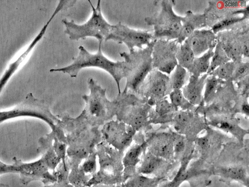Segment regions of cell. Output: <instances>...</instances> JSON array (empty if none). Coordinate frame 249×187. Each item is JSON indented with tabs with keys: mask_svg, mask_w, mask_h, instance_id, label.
<instances>
[{
	"mask_svg": "<svg viewBox=\"0 0 249 187\" xmlns=\"http://www.w3.org/2000/svg\"><path fill=\"white\" fill-rule=\"evenodd\" d=\"M102 44L99 43L97 52L92 54L88 51L84 46L78 47L79 52L77 56L72 58L71 64L60 68L52 69L50 72H61L68 75L71 78H75L82 69L86 68L95 67L101 69L107 72L115 80L118 94L121 93L120 81L126 78L131 71L129 62L124 61H113L102 53Z\"/></svg>",
	"mask_w": 249,
	"mask_h": 187,
	"instance_id": "6da1fadb",
	"label": "cell"
},
{
	"mask_svg": "<svg viewBox=\"0 0 249 187\" xmlns=\"http://www.w3.org/2000/svg\"><path fill=\"white\" fill-rule=\"evenodd\" d=\"M87 82L89 94L82 96L85 107L79 115L92 126L98 127L116 116L122 98L121 95H118L114 100L110 101L107 97L106 89L98 84L92 78H89Z\"/></svg>",
	"mask_w": 249,
	"mask_h": 187,
	"instance_id": "7a4b0ae2",
	"label": "cell"
},
{
	"mask_svg": "<svg viewBox=\"0 0 249 187\" xmlns=\"http://www.w3.org/2000/svg\"><path fill=\"white\" fill-rule=\"evenodd\" d=\"M92 9L89 19L83 24L76 23L74 20L66 19L62 20L65 26L64 33L71 40L85 39L88 37L95 38L99 43L110 40L114 31L115 24L108 23L104 17L101 8V0L97 1L95 7L90 0H88Z\"/></svg>",
	"mask_w": 249,
	"mask_h": 187,
	"instance_id": "3957f363",
	"label": "cell"
},
{
	"mask_svg": "<svg viewBox=\"0 0 249 187\" xmlns=\"http://www.w3.org/2000/svg\"><path fill=\"white\" fill-rule=\"evenodd\" d=\"M95 151L98 158L99 170L92 175L86 185H116L124 181L123 153L103 140L97 145Z\"/></svg>",
	"mask_w": 249,
	"mask_h": 187,
	"instance_id": "277c9868",
	"label": "cell"
},
{
	"mask_svg": "<svg viewBox=\"0 0 249 187\" xmlns=\"http://www.w3.org/2000/svg\"><path fill=\"white\" fill-rule=\"evenodd\" d=\"M156 39L152 40L145 47L129 53H120L124 60H127L131 71L126 78V83L122 93L130 92L138 96L139 89L147 75L153 69L152 52Z\"/></svg>",
	"mask_w": 249,
	"mask_h": 187,
	"instance_id": "5b68a950",
	"label": "cell"
},
{
	"mask_svg": "<svg viewBox=\"0 0 249 187\" xmlns=\"http://www.w3.org/2000/svg\"><path fill=\"white\" fill-rule=\"evenodd\" d=\"M23 117L43 121L52 131H55L60 122V119L51 112L45 102L35 97L32 93L27 94L20 103L11 109L0 111V124L7 120Z\"/></svg>",
	"mask_w": 249,
	"mask_h": 187,
	"instance_id": "8992f818",
	"label": "cell"
},
{
	"mask_svg": "<svg viewBox=\"0 0 249 187\" xmlns=\"http://www.w3.org/2000/svg\"><path fill=\"white\" fill-rule=\"evenodd\" d=\"M160 2L159 11L145 18L144 21L153 27V39H177L181 28L182 17L177 15L174 11L176 1L164 0Z\"/></svg>",
	"mask_w": 249,
	"mask_h": 187,
	"instance_id": "52a82bcc",
	"label": "cell"
},
{
	"mask_svg": "<svg viewBox=\"0 0 249 187\" xmlns=\"http://www.w3.org/2000/svg\"><path fill=\"white\" fill-rule=\"evenodd\" d=\"M172 91L169 75L153 69L141 85L138 96L152 107L165 98Z\"/></svg>",
	"mask_w": 249,
	"mask_h": 187,
	"instance_id": "ba28073f",
	"label": "cell"
},
{
	"mask_svg": "<svg viewBox=\"0 0 249 187\" xmlns=\"http://www.w3.org/2000/svg\"><path fill=\"white\" fill-rule=\"evenodd\" d=\"M12 161L16 168V173L19 174L20 182L22 185H27L31 182L37 181L47 185L57 181L56 176L50 171L42 157L31 162H24L14 157Z\"/></svg>",
	"mask_w": 249,
	"mask_h": 187,
	"instance_id": "9c48e42d",
	"label": "cell"
},
{
	"mask_svg": "<svg viewBox=\"0 0 249 187\" xmlns=\"http://www.w3.org/2000/svg\"><path fill=\"white\" fill-rule=\"evenodd\" d=\"M76 1L75 0H61L58 1L55 10L39 32L33 39L26 49L13 62L10 63L0 78V95L5 86L20 66L26 61L33 49L44 36L50 23L61 11L72 7Z\"/></svg>",
	"mask_w": 249,
	"mask_h": 187,
	"instance_id": "30bf717a",
	"label": "cell"
},
{
	"mask_svg": "<svg viewBox=\"0 0 249 187\" xmlns=\"http://www.w3.org/2000/svg\"><path fill=\"white\" fill-rule=\"evenodd\" d=\"M179 46L177 39L156 40L152 52L153 69L170 75L178 65L176 54Z\"/></svg>",
	"mask_w": 249,
	"mask_h": 187,
	"instance_id": "8fae6325",
	"label": "cell"
},
{
	"mask_svg": "<svg viewBox=\"0 0 249 187\" xmlns=\"http://www.w3.org/2000/svg\"><path fill=\"white\" fill-rule=\"evenodd\" d=\"M104 125L101 131L103 141L123 153L131 145L136 131L117 119L111 120Z\"/></svg>",
	"mask_w": 249,
	"mask_h": 187,
	"instance_id": "7c38bea8",
	"label": "cell"
},
{
	"mask_svg": "<svg viewBox=\"0 0 249 187\" xmlns=\"http://www.w3.org/2000/svg\"><path fill=\"white\" fill-rule=\"evenodd\" d=\"M249 4L247 1L211 0L203 13L206 26L211 28L216 23L232 15L241 13Z\"/></svg>",
	"mask_w": 249,
	"mask_h": 187,
	"instance_id": "4fadbf2b",
	"label": "cell"
},
{
	"mask_svg": "<svg viewBox=\"0 0 249 187\" xmlns=\"http://www.w3.org/2000/svg\"><path fill=\"white\" fill-rule=\"evenodd\" d=\"M242 23L232 29L223 30L216 34L217 41L231 60L234 62L243 60L238 37V28Z\"/></svg>",
	"mask_w": 249,
	"mask_h": 187,
	"instance_id": "5bb4252c",
	"label": "cell"
},
{
	"mask_svg": "<svg viewBox=\"0 0 249 187\" xmlns=\"http://www.w3.org/2000/svg\"><path fill=\"white\" fill-rule=\"evenodd\" d=\"M184 42L190 47L195 56L198 57L214 48L217 41L216 34L210 28L195 30Z\"/></svg>",
	"mask_w": 249,
	"mask_h": 187,
	"instance_id": "9a60e30c",
	"label": "cell"
},
{
	"mask_svg": "<svg viewBox=\"0 0 249 187\" xmlns=\"http://www.w3.org/2000/svg\"><path fill=\"white\" fill-rule=\"evenodd\" d=\"M207 74L199 77L191 75L188 81L182 88V94L185 98L194 106H201L204 103L203 92Z\"/></svg>",
	"mask_w": 249,
	"mask_h": 187,
	"instance_id": "2e32d148",
	"label": "cell"
},
{
	"mask_svg": "<svg viewBox=\"0 0 249 187\" xmlns=\"http://www.w3.org/2000/svg\"><path fill=\"white\" fill-rule=\"evenodd\" d=\"M181 28L177 40L181 44L195 30L207 27L204 13L195 14L191 10L186 11L181 19Z\"/></svg>",
	"mask_w": 249,
	"mask_h": 187,
	"instance_id": "e0dca14e",
	"label": "cell"
},
{
	"mask_svg": "<svg viewBox=\"0 0 249 187\" xmlns=\"http://www.w3.org/2000/svg\"><path fill=\"white\" fill-rule=\"evenodd\" d=\"M145 142L135 143L127 149V150L123 157L124 167L123 178L124 181L135 175L136 166L140 163L144 149L146 148Z\"/></svg>",
	"mask_w": 249,
	"mask_h": 187,
	"instance_id": "ac0fdd59",
	"label": "cell"
},
{
	"mask_svg": "<svg viewBox=\"0 0 249 187\" xmlns=\"http://www.w3.org/2000/svg\"><path fill=\"white\" fill-rule=\"evenodd\" d=\"M175 138L172 135L166 133L156 136L150 140L148 150L165 160L169 159L174 154Z\"/></svg>",
	"mask_w": 249,
	"mask_h": 187,
	"instance_id": "d6986e66",
	"label": "cell"
},
{
	"mask_svg": "<svg viewBox=\"0 0 249 187\" xmlns=\"http://www.w3.org/2000/svg\"><path fill=\"white\" fill-rule=\"evenodd\" d=\"M142 156L140 166L136 168L138 174L144 175L155 174L166 163V160L153 154L148 150Z\"/></svg>",
	"mask_w": 249,
	"mask_h": 187,
	"instance_id": "ffe728a7",
	"label": "cell"
},
{
	"mask_svg": "<svg viewBox=\"0 0 249 187\" xmlns=\"http://www.w3.org/2000/svg\"><path fill=\"white\" fill-rule=\"evenodd\" d=\"M216 172L221 179L225 182L236 181L248 187L249 177L246 169L240 166L222 167Z\"/></svg>",
	"mask_w": 249,
	"mask_h": 187,
	"instance_id": "44dd1931",
	"label": "cell"
},
{
	"mask_svg": "<svg viewBox=\"0 0 249 187\" xmlns=\"http://www.w3.org/2000/svg\"><path fill=\"white\" fill-rule=\"evenodd\" d=\"M214 48H211L200 56L195 58L192 65L188 71L191 75L199 77L207 74L213 54Z\"/></svg>",
	"mask_w": 249,
	"mask_h": 187,
	"instance_id": "7402d4cb",
	"label": "cell"
},
{
	"mask_svg": "<svg viewBox=\"0 0 249 187\" xmlns=\"http://www.w3.org/2000/svg\"><path fill=\"white\" fill-rule=\"evenodd\" d=\"M155 106L154 110H152L151 108L149 117H156L161 119H172L175 113L178 111L166 98L158 101Z\"/></svg>",
	"mask_w": 249,
	"mask_h": 187,
	"instance_id": "603a6c76",
	"label": "cell"
},
{
	"mask_svg": "<svg viewBox=\"0 0 249 187\" xmlns=\"http://www.w3.org/2000/svg\"><path fill=\"white\" fill-rule=\"evenodd\" d=\"M225 82L213 75H208L206 79L203 94V103L208 104L212 102L217 90Z\"/></svg>",
	"mask_w": 249,
	"mask_h": 187,
	"instance_id": "cb8c5ba5",
	"label": "cell"
},
{
	"mask_svg": "<svg viewBox=\"0 0 249 187\" xmlns=\"http://www.w3.org/2000/svg\"><path fill=\"white\" fill-rule=\"evenodd\" d=\"M195 57L193 51L186 42H183L180 44L176 54L178 64L185 68L188 72Z\"/></svg>",
	"mask_w": 249,
	"mask_h": 187,
	"instance_id": "d4e9b609",
	"label": "cell"
},
{
	"mask_svg": "<svg viewBox=\"0 0 249 187\" xmlns=\"http://www.w3.org/2000/svg\"><path fill=\"white\" fill-rule=\"evenodd\" d=\"M190 75L185 68L178 64L169 75L172 90H181L188 81Z\"/></svg>",
	"mask_w": 249,
	"mask_h": 187,
	"instance_id": "484cf974",
	"label": "cell"
},
{
	"mask_svg": "<svg viewBox=\"0 0 249 187\" xmlns=\"http://www.w3.org/2000/svg\"><path fill=\"white\" fill-rule=\"evenodd\" d=\"M161 178H150L138 174L134 175L125 181L124 187H156Z\"/></svg>",
	"mask_w": 249,
	"mask_h": 187,
	"instance_id": "4316f807",
	"label": "cell"
},
{
	"mask_svg": "<svg viewBox=\"0 0 249 187\" xmlns=\"http://www.w3.org/2000/svg\"><path fill=\"white\" fill-rule=\"evenodd\" d=\"M238 37L243 60H249V20L242 23L238 28Z\"/></svg>",
	"mask_w": 249,
	"mask_h": 187,
	"instance_id": "83f0119b",
	"label": "cell"
},
{
	"mask_svg": "<svg viewBox=\"0 0 249 187\" xmlns=\"http://www.w3.org/2000/svg\"><path fill=\"white\" fill-rule=\"evenodd\" d=\"M231 61L220 44L217 41L213 50V54L211 58L209 69L207 73L209 75L219 66Z\"/></svg>",
	"mask_w": 249,
	"mask_h": 187,
	"instance_id": "f1b7e54d",
	"label": "cell"
},
{
	"mask_svg": "<svg viewBox=\"0 0 249 187\" xmlns=\"http://www.w3.org/2000/svg\"><path fill=\"white\" fill-rule=\"evenodd\" d=\"M169 96L170 102L178 109L180 108L182 111H191L195 107L185 98L181 90H173Z\"/></svg>",
	"mask_w": 249,
	"mask_h": 187,
	"instance_id": "f546056e",
	"label": "cell"
},
{
	"mask_svg": "<svg viewBox=\"0 0 249 187\" xmlns=\"http://www.w3.org/2000/svg\"><path fill=\"white\" fill-rule=\"evenodd\" d=\"M236 62L230 61L216 68L208 75H212L222 80H231Z\"/></svg>",
	"mask_w": 249,
	"mask_h": 187,
	"instance_id": "4dcf8cb0",
	"label": "cell"
},
{
	"mask_svg": "<svg viewBox=\"0 0 249 187\" xmlns=\"http://www.w3.org/2000/svg\"><path fill=\"white\" fill-rule=\"evenodd\" d=\"M97 155L96 151L91 153L79 167L81 171L87 176L93 175L97 169Z\"/></svg>",
	"mask_w": 249,
	"mask_h": 187,
	"instance_id": "1f68e13d",
	"label": "cell"
},
{
	"mask_svg": "<svg viewBox=\"0 0 249 187\" xmlns=\"http://www.w3.org/2000/svg\"><path fill=\"white\" fill-rule=\"evenodd\" d=\"M211 124L227 132H229L234 135H239L241 129L232 122L226 119H216L213 120Z\"/></svg>",
	"mask_w": 249,
	"mask_h": 187,
	"instance_id": "d6a6232c",
	"label": "cell"
},
{
	"mask_svg": "<svg viewBox=\"0 0 249 187\" xmlns=\"http://www.w3.org/2000/svg\"><path fill=\"white\" fill-rule=\"evenodd\" d=\"M249 75V60L236 62L231 80L233 83Z\"/></svg>",
	"mask_w": 249,
	"mask_h": 187,
	"instance_id": "836d02e7",
	"label": "cell"
},
{
	"mask_svg": "<svg viewBox=\"0 0 249 187\" xmlns=\"http://www.w3.org/2000/svg\"><path fill=\"white\" fill-rule=\"evenodd\" d=\"M235 87L238 93L243 96L248 97L249 92V75L241 80L234 82Z\"/></svg>",
	"mask_w": 249,
	"mask_h": 187,
	"instance_id": "e575fe53",
	"label": "cell"
},
{
	"mask_svg": "<svg viewBox=\"0 0 249 187\" xmlns=\"http://www.w3.org/2000/svg\"><path fill=\"white\" fill-rule=\"evenodd\" d=\"M185 141L183 138H175L174 144V153L178 156L182 153L185 149Z\"/></svg>",
	"mask_w": 249,
	"mask_h": 187,
	"instance_id": "d590c367",
	"label": "cell"
},
{
	"mask_svg": "<svg viewBox=\"0 0 249 187\" xmlns=\"http://www.w3.org/2000/svg\"><path fill=\"white\" fill-rule=\"evenodd\" d=\"M8 173H11L10 164L4 163L0 160V176ZM3 184L0 183V187H1Z\"/></svg>",
	"mask_w": 249,
	"mask_h": 187,
	"instance_id": "8d00e7d4",
	"label": "cell"
},
{
	"mask_svg": "<svg viewBox=\"0 0 249 187\" xmlns=\"http://www.w3.org/2000/svg\"><path fill=\"white\" fill-rule=\"evenodd\" d=\"M247 97H244L241 104L240 109L242 112L248 116L249 113V105Z\"/></svg>",
	"mask_w": 249,
	"mask_h": 187,
	"instance_id": "74e56055",
	"label": "cell"
},
{
	"mask_svg": "<svg viewBox=\"0 0 249 187\" xmlns=\"http://www.w3.org/2000/svg\"><path fill=\"white\" fill-rule=\"evenodd\" d=\"M180 185V183L172 180L171 181L163 184L160 187H179Z\"/></svg>",
	"mask_w": 249,
	"mask_h": 187,
	"instance_id": "f35d334b",
	"label": "cell"
},
{
	"mask_svg": "<svg viewBox=\"0 0 249 187\" xmlns=\"http://www.w3.org/2000/svg\"><path fill=\"white\" fill-rule=\"evenodd\" d=\"M91 187H124V185H120V184H116V185L98 184V185H92L91 186Z\"/></svg>",
	"mask_w": 249,
	"mask_h": 187,
	"instance_id": "ab89813d",
	"label": "cell"
},
{
	"mask_svg": "<svg viewBox=\"0 0 249 187\" xmlns=\"http://www.w3.org/2000/svg\"><path fill=\"white\" fill-rule=\"evenodd\" d=\"M1 187H10L8 185L4 184Z\"/></svg>",
	"mask_w": 249,
	"mask_h": 187,
	"instance_id": "60d3db41",
	"label": "cell"
}]
</instances>
